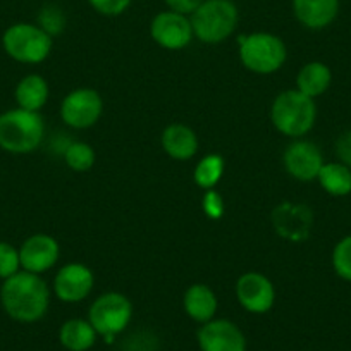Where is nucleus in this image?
Wrapping results in <instances>:
<instances>
[{
    "label": "nucleus",
    "instance_id": "f257e3e1",
    "mask_svg": "<svg viewBox=\"0 0 351 351\" xmlns=\"http://www.w3.org/2000/svg\"><path fill=\"white\" fill-rule=\"evenodd\" d=\"M0 303L4 312L16 322H38L49 312L50 288L42 276L19 271L2 282Z\"/></svg>",
    "mask_w": 351,
    "mask_h": 351
},
{
    "label": "nucleus",
    "instance_id": "f03ea898",
    "mask_svg": "<svg viewBox=\"0 0 351 351\" xmlns=\"http://www.w3.org/2000/svg\"><path fill=\"white\" fill-rule=\"evenodd\" d=\"M45 138V123L40 112L11 109L0 114V148L8 154L35 152Z\"/></svg>",
    "mask_w": 351,
    "mask_h": 351
},
{
    "label": "nucleus",
    "instance_id": "7ed1b4c3",
    "mask_svg": "<svg viewBox=\"0 0 351 351\" xmlns=\"http://www.w3.org/2000/svg\"><path fill=\"white\" fill-rule=\"evenodd\" d=\"M271 119L276 130L285 136H305L312 131L317 119L315 100L298 90L281 92L272 102Z\"/></svg>",
    "mask_w": 351,
    "mask_h": 351
},
{
    "label": "nucleus",
    "instance_id": "20e7f679",
    "mask_svg": "<svg viewBox=\"0 0 351 351\" xmlns=\"http://www.w3.org/2000/svg\"><path fill=\"white\" fill-rule=\"evenodd\" d=\"M195 38L215 45L234 33L239 21V11L232 0H204L200 8L190 16Z\"/></svg>",
    "mask_w": 351,
    "mask_h": 351
},
{
    "label": "nucleus",
    "instance_id": "39448f33",
    "mask_svg": "<svg viewBox=\"0 0 351 351\" xmlns=\"http://www.w3.org/2000/svg\"><path fill=\"white\" fill-rule=\"evenodd\" d=\"M238 56L243 66L256 74H272L285 66L288 59L286 43L278 35L256 32L238 38Z\"/></svg>",
    "mask_w": 351,
    "mask_h": 351
},
{
    "label": "nucleus",
    "instance_id": "423d86ee",
    "mask_svg": "<svg viewBox=\"0 0 351 351\" xmlns=\"http://www.w3.org/2000/svg\"><path fill=\"white\" fill-rule=\"evenodd\" d=\"M2 47L11 59L21 64H40L50 56L53 38L38 25L16 23L2 35Z\"/></svg>",
    "mask_w": 351,
    "mask_h": 351
},
{
    "label": "nucleus",
    "instance_id": "0eeeda50",
    "mask_svg": "<svg viewBox=\"0 0 351 351\" xmlns=\"http://www.w3.org/2000/svg\"><path fill=\"white\" fill-rule=\"evenodd\" d=\"M133 319V303L121 293H104L88 310V320L107 343H114Z\"/></svg>",
    "mask_w": 351,
    "mask_h": 351
},
{
    "label": "nucleus",
    "instance_id": "6e6552de",
    "mask_svg": "<svg viewBox=\"0 0 351 351\" xmlns=\"http://www.w3.org/2000/svg\"><path fill=\"white\" fill-rule=\"evenodd\" d=\"M104 112V100L92 88H77L67 93L60 104V119L74 130H86L99 123Z\"/></svg>",
    "mask_w": 351,
    "mask_h": 351
},
{
    "label": "nucleus",
    "instance_id": "1a4fd4ad",
    "mask_svg": "<svg viewBox=\"0 0 351 351\" xmlns=\"http://www.w3.org/2000/svg\"><path fill=\"white\" fill-rule=\"evenodd\" d=\"M150 35L158 47L167 50L186 49L195 38L190 16L174 11H162L150 23Z\"/></svg>",
    "mask_w": 351,
    "mask_h": 351
},
{
    "label": "nucleus",
    "instance_id": "9d476101",
    "mask_svg": "<svg viewBox=\"0 0 351 351\" xmlns=\"http://www.w3.org/2000/svg\"><path fill=\"white\" fill-rule=\"evenodd\" d=\"M236 298L250 313H267L274 306L276 288L267 276L246 272L236 282Z\"/></svg>",
    "mask_w": 351,
    "mask_h": 351
},
{
    "label": "nucleus",
    "instance_id": "9b49d317",
    "mask_svg": "<svg viewBox=\"0 0 351 351\" xmlns=\"http://www.w3.org/2000/svg\"><path fill=\"white\" fill-rule=\"evenodd\" d=\"M95 286V276L84 263H67L56 274L53 293L64 303H80L90 296Z\"/></svg>",
    "mask_w": 351,
    "mask_h": 351
},
{
    "label": "nucleus",
    "instance_id": "f8f14e48",
    "mask_svg": "<svg viewBox=\"0 0 351 351\" xmlns=\"http://www.w3.org/2000/svg\"><path fill=\"white\" fill-rule=\"evenodd\" d=\"M200 351H246V337L234 322L212 319L197 332Z\"/></svg>",
    "mask_w": 351,
    "mask_h": 351
},
{
    "label": "nucleus",
    "instance_id": "ddd939ff",
    "mask_svg": "<svg viewBox=\"0 0 351 351\" xmlns=\"http://www.w3.org/2000/svg\"><path fill=\"white\" fill-rule=\"evenodd\" d=\"M282 162L291 178L296 181H308L317 180L320 169L326 164L322 157V152L315 143L306 140H296L286 148L282 155Z\"/></svg>",
    "mask_w": 351,
    "mask_h": 351
},
{
    "label": "nucleus",
    "instance_id": "4468645a",
    "mask_svg": "<svg viewBox=\"0 0 351 351\" xmlns=\"http://www.w3.org/2000/svg\"><path fill=\"white\" fill-rule=\"evenodd\" d=\"M60 255L59 243L50 234L29 236L19 246V258H21V269L32 274L42 276L43 272L50 271L57 263Z\"/></svg>",
    "mask_w": 351,
    "mask_h": 351
},
{
    "label": "nucleus",
    "instance_id": "2eb2a0df",
    "mask_svg": "<svg viewBox=\"0 0 351 351\" xmlns=\"http://www.w3.org/2000/svg\"><path fill=\"white\" fill-rule=\"evenodd\" d=\"M271 221L281 238L295 243L303 241L308 238L312 231L313 212L306 205H293L286 202L274 208Z\"/></svg>",
    "mask_w": 351,
    "mask_h": 351
},
{
    "label": "nucleus",
    "instance_id": "dca6fc26",
    "mask_svg": "<svg viewBox=\"0 0 351 351\" xmlns=\"http://www.w3.org/2000/svg\"><path fill=\"white\" fill-rule=\"evenodd\" d=\"M339 0H293L296 21L308 29H324L336 21Z\"/></svg>",
    "mask_w": 351,
    "mask_h": 351
},
{
    "label": "nucleus",
    "instance_id": "f3484780",
    "mask_svg": "<svg viewBox=\"0 0 351 351\" xmlns=\"http://www.w3.org/2000/svg\"><path fill=\"white\" fill-rule=\"evenodd\" d=\"M162 148L174 160H190L198 152V138L186 124H169L162 133Z\"/></svg>",
    "mask_w": 351,
    "mask_h": 351
},
{
    "label": "nucleus",
    "instance_id": "a211bd4d",
    "mask_svg": "<svg viewBox=\"0 0 351 351\" xmlns=\"http://www.w3.org/2000/svg\"><path fill=\"white\" fill-rule=\"evenodd\" d=\"M183 306L190 319H193L198 324H207L212 319H215L219 300L210 286L193 285L184 293Z\"/></svg>",
    "mask_w": 351,
    "mask_h": 351
},
{
    "label": "nucleus",
    "instance_id": "6ab92c4d",
    "mask_svg": "<svg viewBox=\"0 0 351 351\" xmlns=\"http://www.w3.org/2000/svg\"><path fill=\"white\" fill-rule=\"evenodd\" d=\"M49 83L40 74H28V76L21 77L14 92V99L19 109L32 110V112H40L49 102Z\"/></svg>",
    "mask_w": 351,
    "mask_h": 351
},
{
    "label": "nucleus",
    "instance_id": "aec40b11",
    "mask_svg": "<svg viewBox=\"0 0 351 351\" xmlns=\"http://www.w3.org/2000/svg\"><path fill=\"white\" fill-rule=\"evenodd\" d=\"M97 337L99 334L88 319H69L59 329V343L67 351L92 350L97 343Z\"/></svg>",
    "mask_w": 351,
    "mask_h": 351
},
{
    "label": "nucleus",
    "instance_id": "412c9836",
    "mask_svg": "<svg viewBox=\"0 0 351 351\" xmlns=\"http://www.w3.org/2000/svg\"><path fill=\"white\" fill-rule=\"evenodd\" d=\"M330 83H332V73L329 66L320 60L305 64L296 76V90L313 100L324 95L329 90Z\"/></svg>",
    "mask_w": 351,
    "mask_h": 351
},
{
    "label": "nucleus",
    "instance_id": "4be33fe9",
    "mask_svg": "<svg viewBox=\"0 0 351 351\" xmlns=\"http://www.w3.org/2000/svg\"><path fill=\"white\" fill-rule=\"evenodd\" d=\"M320 186L332 197H346L351 193V169L341 162H327L317 176Z\"/></svg>",
    "mask_w": 351,
    "mask_h": 351
},
{
    "label": "nucleus",
    "instance_id": "5701e85b",
    "mask_svg": "<svg viewBox=\"0 0 351 351\" xmlns=\"http://www.w3.org/2000/svg\"><path fill=\"white\" fill-rule=\"evenodd\" d=\"M224 158L217 154L205 155L200 162L197 164L193 171V180L197 183V186H200L202 190H214L217 186L219 181L222 180V174H224Z\"/></svg>",
    "mask_w": 351,
    "mask_h": 351
},
{
    "label": "nucleus",
    "instance_id": "b1692460",
    "mask_svg": "<svg viewBox=\"0 0 351 351\" xmlns=\"http://www.w3.org/2000/svg\"><path fill=\"white\" fill-rule=\"evenodd\" d=\"M67 167L76 172H86L95 164V150L84 141H71L64 152Z\"/></svg>",
    "mask_w": 351,
    "mask_h": 351
},
{
    "label": "nucleus",
    "instance_id": "393cba45",
    "mask_svg": "<svg viewBox=\"0 0 351 351\" xmlns=\"http://www.w3.org/2000/svg\"><path fill=\"white\" fill-rule=\"evenodd\" d=\"M66 12L62 8L57 4H45L40 8L38 16H36V25L53 38V36L60 35L66 29Z\"/></svg>",
    "mask_w": 351,
    "mask_h": 351
},
{
    "label": "nucleus",
    "instance_id": "a878e982",
    "mask_svg": "<svg viewBox=\"0 0 351 351\" xmlns=\"http://www.w3.org/2000/svg\"><path fill=\"white\" fill-rule=\"evenodd\" d=\"M332 267L341 279L351 282V236H344L334 246Z\"/></svg>",
    "mask_w": 351,
    "mask_h": 351
},
{
    "label": "nucleus",
    "instance_id": "bb28decb",
    "mask_svg": "<svg viewBox=\"0 0 351 351\" xmlns=\"http://www.w3.org/2000/svg\"><path fill=\"white\" fill-rule=\"evenodd\" d=\"M21 269V258H19V248L12 246L8 241H0V279L12 278Z\"/></svg>",
    "mask_w": 351,
    "mask_h": 351
},
{
    "label": "nucleus",
    "instance_id": "cd10ccee",
    "mask_svg": "<svg viewBox=\"0 0 351 351\" xmlns=\"http://www.w3.org/2000/svg\"><path fill=\"white\" fill-rule=\"evenodd\" d=\"M131 2L133 0H88V4L93 11L107 16V18H116V16L124 14L130 9Z\"/></svg>",
    "mask_w": 351,
    "mask_h": 351
},
{
    "label": "nucleus",
    "instance_id": "c85d7f7f",
    "mask_svg": "<svg viewBox=\"0 0 351 351\" xmlns=\"http://www.w3.org/2000/svg\"><path fill=\"white\" fill-rule=\"evenodd\" d=\"M202 208H204L205 215L212 221H219L224 215V200H222L221 193L215 190L205 191L204 198H202Z\"/></svg>",
    "mask_w": 351,
    "mask_h": 351
},
{
    "label": "nucleus",
    "instance_id": "c756f323",
    "mask_svg": "<svg viewBox=\"0 0 351 351\" xmlns=\"http://www.w3.org/2000/svg\"><path fill=\"white\" fill-rule=\"evenodd\" d=\"M336 155L341 164L351 169V130L344 131L336 140Z\"/></svg>",
    "mask_w": 351,
    "mask_h": 351
},
{
    "label": "nucleus",
    "instance_id": "7c9ffc66",
    "mask_svg": "<svg viewBox=\"0 0 351 351\" xmlns=\"http://www.w3.org/2000/svg\"><path fill=\"white\" fill-rule=\"evenodd\" d=\"M169 11L180 12V14L191 16L202 5L204 0H164Z\"/></svg>",
    "mask_w": 351,
    "mask_h": 351
}]
</instances>
